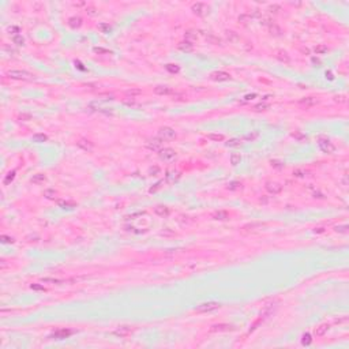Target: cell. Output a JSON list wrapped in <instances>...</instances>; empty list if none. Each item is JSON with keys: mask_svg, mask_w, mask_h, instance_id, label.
I'll return each mask as SVG.
<instances>
[{"mask_svg": "<svg viewBox=\"0 0 349 349\" xmlns=\"http://www.w3.org/2000/svg\"><path fill=\"white\" fill-rule=\"evenodd\" d=\"M7 75L11 79H18V81H30V79L34 78V75L29 71H25V70H10L7 72Z\"/></svg>", "mask_w": 349, "mask_h": 349, "instance_id": "6da1fadb", "label": "cell"}, {"mask_svg": "<svg viewBox=\"0 0 349 349\" xmlns=\"http://www.w3.org/2000/svg\"><path fill=\"white\" fill-rule=\"evenodd\" d=\"M318 146L320 150L326 154H331L335 151V146L330 142V139L325 138V136H319L318 138Z\"/></svg>", "mask_w": 349, "mask_h": 349, "instance_id": "7a4b0ae2", "label": "cell"}, {"mask_svg": "<svg viewBox=\"0 0 349 349\" xmlns=\"http://www.w3.org/2000/svg\"><path fill=\"white\" fill-rule=\"evenodd\" d=\"M221 304L217 303V301H207V303H202L199 304L198 307L195 308V312L198 314H206V312H211V311L220 308Z\"/></svg>", "mask_w": 349, "mask_h": 349, "instance_id": "3957f363", "label": "cell"}, {"mask_svg": "<svg viewBox=\"0 0 349 349\" xmlns=\"http://www.w3.org/2000/svg\"><path fill=\"white\" fill-rule=\"evenodd\" d=\"M233 330H235V327L232 325L220 323V325H213L209 331H210V333H228V331H233Z\"/></svg>", "mask_w": 349, "mask_h": 349, "instance_id": "277c9868", "label": "cell"}, {"mask_svg": "<svg viewBox=\"0 0 349 349\" xmlns=\"http://www.w3.org/2000/svg\"><path fill=\"white\" fill-rule=\"evenodd\" d=\"M158 155H160L161 160L170 161V160H173V158L176 157V151H174L173 149H170V147H165V149H161Z\"/></svg>", "mask_w": 349, "mask_h": 349, "instance_id": "5b68a950", "label": "cell"}, {"mask_svg": "<svg viewBox=\"0 0 349 349\" xmlns=\"http://www.w3.org/2000/svg\"><path fill=\"white\" fill-rule=\"evenodd\" d=\"M158 135H160V138L162 139H173L174 136H176V132H174L173 128H170V127H161L160 131H158Z\"/></svg>", "mask_w": 349, "mask_h": 349, "instance_id": "8992f818", "label": "cell"}, {"mask_svg": "<svg viewBox=\"0 0 349 349\" xmlns=\"http://www.w3.org/2000/svg\"><path fill=\"white\" fill-rule=\"evenodd\" d=\"M191 8H192V12L196 15H199V17H203L209 10V7L205 4V3H195V4H192Z\"/></svg>", "mask_w": 349, "mask_h": 349, "instance_id": "52a82bcc", "label": "cell"}, {"mask_svg": "<svg viewBox=\"0 0 349 349\" xmlns=\"http://www.w3.org/2000/svg\"><path fill=\"white\" fill-rule=\"evenodd\" d=\"M131 333H132V329L130 327V326H119V327L113 331V334L117 335V337H120V338H126V337H128Z\"/></svg>", "mask_w": 349, "mask_h": 349, "instance_id": "ba28073f", "label": "cell"}, {"mask_svg": "<svg viewBox=\"0 0 349 349\" xmlns=\"http://www.w3.org/2000/svg\"><path fill=\"white\" fill-rule=\"evenodd\" d=\"M147 147L150 150H154V151H160L162 149V139L161 138H153V139H149L147 142Z\"/></svg>", "mask_w": 349, "mask_h": 349, "instance_id": "9c48e42d", "label": "cell"}, {"mask_svg": "<svg viewBox=\"0 0 349 349\" xmlns=\"http://www.w3.org/2000/svg\"><path fill=\"white\" fill-rule=\"evenodd\" d=\"M210 78L213 79V81H218V82L229 81L231 74H228V72H225V71H214V72H211Z\"/></svg>", "mask_w": 349, "mask_h": 349, "instance_id": "30bf717a", "label": "cell"}, {"mask_svg": "<svg viewBox=\"0 0 349 349\" xmlns=\"http://www.w3.org/2000/svg\"><path fill=\"white\" fill-rule=\"evenodd\" d=\"M265 187H266V190H267V191L270 192V194H273V195L280 194V192L282 191V186L278 184V183H275V182H267Z\"/></svg>", "mask_w": 349, "mask_h": 349, "instance_id": "8fae6325", "label": "cell"}, {"mask_svg": "<svg viewBox=\"0 0 349 349\" xmlns=\"http://www.w3.org/2000/svg\"><path fill=\"white\" fill-rule=\"evenodd\" d=\"M154 93L158 94V96H169V94L173 93L172 87L165 86V85H160V86L154 87Z\"/></svg>", "mask_w": 349, "mask_h": 349, "instance_id": "7c38bea8", "label": "cell"}, {"mask_svg": "<svg viewBox=\"0 0 349 349\" xmlns=\"http://www.w3.org/2000/svg\"><path fill=\"white\" fill-rule=\"evenodd\" d=\"M170 213L169 207H166V206H162V205H158L154 207V214H157L158 217H168Z\"/></svg>", "mask_w": 349, "mask_h": 349, "instance_id": "4fadbf2b", "label": "cell"}, {"mask_svg": "<svg viewBox=\"0 0 349 349\" xmlns=\"http://www.w3.org/2000/svg\"><path fill=\"white\" fill-rule=\"evenodd\" d=\"M72 330H68V329H60V330H56L55 333H53L50 337H55V338H58V339H62V338H66V337H68V335H71L72 334Z\"/></svg>", "mask_w": 349, "mask_h": 349, "instance_id": "5bb4252c", "label": "cell"}, {"mask_svg": "<svg viewBox=\"0 0 349 349\" xmlns=\"http://www.w3.org/2000/svg\"><path fill=\"white\" fill-rule=\"evenodd\" d=\"M77 145L81 149H83L85 151H91V150H93V147H94L93 142H90L89 139H79V141L77 142Z\"/></svg>", "mask_w": 349, "mask_h": 349, "instance_id": "9a60e30c", "label": "cell"}, {"mask_svg": "<svg viewBox=\"0 0 349 349\" xmlns=\"http://www.w3.org/2000/svg\"><path fill=\"white\" fill-rule=\"evenodd\" d=\"M316 98H314V97H304V98H301V100L299 101V105H301V106H306V108H311V106H314V105H316Z\"/></svg>", "mask_w": 349, "mask_h": 349, "instance_id": "2e32d148", "label": "cell"}, {"mask_svg": "<svg viewBox=\"0 0 349 349\" xmlns=\"http://www.w3.org/2000/svg\"><path fill=\"white\" fill-rule=\"evenodd\" d=\"M329 327H330V326L327 325V323H322V325H319L318 327L314 329V334H315L316 337H322V335H325L326 333L329 331Z\"/></svg>", "mask_w": 349, "mask_h": 349, "instance_id": "e0dca14e", "label": "cell"}, {"mask_svg": "<svg viewBox=\"0 0 349 349\" xmlns=\"http://www.w3.org/2000/svg\"><path fill=\"white\" fill-rule=\"evenodd\" d=\"M177 48L183 52H191L194 49V42H190V41H182V42L177 44Z\"/></svg>", "mask_w": 349, "mask_h": 349, "instance_id": "ac0fdd59", "label": "cell"}, {"mask_svg": "<svg viewBox=\"0 0 349 349\" xmlns=\"http://www.w3.org/2000/svg\"><path fill=\"white\" fill-rule=\"evenodd\" d=\"M211 218L215 221H225V220L229 218V214L224 210H218V211H214V213L211 214Z\"/></svg>", "mask_w": 349, "mask_h": 349, "instance_id": "d6986e66", "label": "cell"}, {"mask_svg": "<svg viewBox=\"0 0 349 349\" xmlns=\"http://www.w3.org/2000/svg\"><path fill=\"white\" fill-rule=\"evenodd\" d=\"M74 281V280H59V278H50V277H45L41 280V282L44 284H53V285H60V284H66V282Z\"/></svg>", "mask_w": 349, "mask_h": 349, "instance_id": "ffe728a7", "label": "cell"}, {"mask_svg": "<svg viewBox=\"0 0 349 349\" xmlns=\"http://www.w3.org/2000/svg\"><path fill=\"white\" fill-rule=\"evenodd\" d=\"M68 26L71 27V29H78V27L82 26V18L79 17H71L68 18Z\"/></svg>", "mask_w": 349, "mask_h": 349, "instance_id": "44dd1931", "label": "cell"}, {"mask_svg": "<svg viewBox=\"0 0 349 349\" xmlns=\"http://www.w3.org/2000/svg\"><path fill=\"white\" fill-rule=\"evenodd\" d=\"M45 182H46V177L42 173H37L31 177V183H34V184H44Z\"/></svg>", "mask_w": 349, "mask_h": 349, "instance_id": "7402d4cb", "label": "cell"}, {"mask_svg": "<svg viewBox=\"0 0 349 349\" xmlns=\"http://www.w3.org/2000/svg\"><path fill=\"white\" fill-rule=\"evenodd\" d=\"M275 58L280 60V62H282V63H289L291 62V58L288 56L287 52H284V50H278L277 55H275Z\"/></svg>", "mask_w": 349, "mask_h": 349, "instance_id": "603a6c76", "label": "cell"}, {"mask_svg": "<svg viewBox=\"0 0 349 349\" xmlns=\"http://www.w3.org/2000/svg\"><path fill=\"white\" fill-rule=\"evenodd\" d=\"M329 48L326 45H323V44H319V45H316L315 48H314V52H315V55H325V53H327Z\"/></svg>", "mask_w": 349, "mask_h": 349, "instance_id": "cb8c5ba5", "label": "cell"}, {"mask_svg": "<svg viewBox=\"0 0 349 349\" xmlns=\"http://www.w3.org/2000/svg\"><path fill=\"white\" fill-rule=\"evenodd\" d=\"M206 40H207V42L213 44V45H221V38H218V37L214 36V34H207V36H206Z\"/></svg>", "mask_w": 349, "mask_h": 349, "instance_id": "d4e9b609", "label": "cell"}, {"mask_svg": "<svg viewBox=\"0 0 349 349\" xmlns=\"http://www.w3.org/2000/svg\"><path fill=\"white\" fill-rule=\"evenodd\" d=\"M258 136H259V131H256V130H255V131H251V132H248V134H246L243 139H244V141L252 142V141H255Z\"/></svg>", "mask_w": 349, "mask_h": 349, "instance_id": "484cf974", "label": "cell"}, {"mask_svg": "<svg viewBox=\"0 0 349 349\" xmlns=\"http://www.w3.org/2000/svg\"><path fill=\"white\" fill-rule=\"evenodd\" d=\"M240 161H242V155H240V153H232L231 154V164H232L233 166L239 165Z\"/></svg>", "mask_w": 349, "mask_h": 349, "instance_id": "4316f807", "label": "cell"}, {"mask_svg": "<svg viewBox=\"0 0 349 349\" xmlns=\"http://www.w3.org/2000/svg\"><path fill=\"white\" fill-rule=\"evenodd\" d=\"M225 36H227V40L229 41V42H237V41L240 40V37L237 36L235 31H227V34H225Z\"/></svg>", "mask_w": 349, "mask_h": 349, "instance_id": "83f0119b", "label": "cell"}, {"mask_svg": "<svg viewBox=\"0 0 349 349\" xmlns=\"http://www.w3.org/2000/svg\"><path fill=\"white\" fill-rule=\"evenodd\" d=\"M165 68H166L168 72H170V74H177V72L180 71V67L177 64H173V63H170V64H166L165 66Z\"/></svg>", "mask_w": 349, "mask_h": 349, "instance_id": "f1b7e54d", "label": "cell"}, {"mask_svg": "<svg viewBox=\"0 0 349 349\" xmlns=\"http://www.w3.org/2000/svg\"><path fill=\"white\" fill-rule=\"evenodd\" d=\"M98 30H100L101 33L106 34V33H109V31L112 30V27L109 26V23H105V22H101V23L98 25Z\"/></svg>", "mask_w": 349, "mask_h": 349, "instance_id": "f546056e", "label": "cell"}, {"mask_svg": "<svg viewBox=\"0 0 349 349\" xmlns=\"http://www.w3.org/2000/svg\"><path fill=\"white\" fill-rule=\"evenodd\" d=\"M196 37H198V36H196V33H195L194 30H188V31L186 33V36H184V40H186V41H190V42H194V41L196 40Z\"/></svg>", "mask_w": 349, "mask_h": 349, "instance_id": "4dcf8cb0", "label": "cell"}, {"mask_svg": "<svg viewBox=\"0 0 349 349\" xmlns=\"http://www.w3.org/2000/svg\"><path fill=\"white\" fill-rule=\"evenodd\" d=\"M207 138L210 139V141H213V142H223L225 139V136L223 134H209Z\"/></svg>", "mask_w": 349, "mask_h": 349, "instance_id": "1f68e13d", "label": "cell"}, {"mask_svg": "<svg viewBox=\"0 0 349 349\" xmlns=\"http://www.w3.org/2000/svg\"><path fill=\"white\" fill-rule=\"evenodd\" d=\"M242 183L240 182H231L229 184H228V190L229 191H237V190H240L242 188Z\"/></svg>", "mask_w": 349, "mask_h": 349, "instance_id": "d6a6232c", "label": "cell"}, {"mask_svg": "<svg viewBox=\"0 0 349 349\" xmlns=\"http://www.w3.org/2000/svg\"><path fill=\"white\" fill-rule=\"evenodd\" d=\"M258 97V94L256 93H251V94H246V96L243 97V100L240 101V104H247V102H250V101H252V100H255V98Z\"/></svg>", "mask_w": 349, "mask_h": 349, "instance_id": "836d02e7", "label": "cell"}, {"mask_svg": "<svg viewBox=\"0 0 349 349\" xmlns=\"http://www.w3.org/2000/svg\"><path fill=\"white\" fill-rule=\"evenodd\" d=\"M269 108H270V105H269V104L261 102V104H258V105L254 106V110H255V112H262V110H267Z\"/></svg>", "mask_w": 349, "mask_h": 349, "instance_id": "e575fe53", "label": "cell"}, {"mask_svg": "<svg viewBox=\"0 0 349 349\" xmlns=\"http://www.w3.org/2000/svg\"><path fill=\"white\" fill-rule=\"evenodd\" d=\"M44 196H45L46 199H55L56 198V191L52 188H48L44 191Z\"/></svg>", "mask_w": 349, "mask_h": 349, "instance_id": "d590c367", "label": "cell"}, {"mask_svg": "<svg viewBox=\"0 0 349 349\" xmlns=\"http://www.w3.org/2000/svg\"><path fill=\"white\" fill-rule=\"evenodd\" d=\"M12 42H14L15 45H18V46H22L25 44V38L21 36V34H18V36L12 37Z\"/></svg>", "mask_w": 349, "mask_h": 349, "instance_id": "8d00e7d4", "label": "cell"}, {"mask_svg": "<svg viewBox=\"0 0 349 349\" xmlns=\"http://www.w3.org/2000/svg\"><path fill=\"white\" fill-rule=\"evenodd\" d=\"M293 176L297 177V179H303V177L307 176V170H304V169H295L293 170Z\"/></svg>", "mask_w": 349, "mask_h": 349, "instance_id": "74e56055", "label": "cell"}, {"mask_svg": "<svg viewBox=\"0 0 349 349\" xmlns=\"http://www.w3.org/2000/svg\"><path fill=\"white\" fill-rule=\"evenodd\" d=\"M240 143H242L240 139L233 138V139H229V141L227 142V146H228V147H237V146H240Z\"/></svg>", "mask_w": 349, "mask_h": 349, "instance_id": "f35d334b", "label": "cell"}, {"mask_svg": "<svg viewBox=\"0 0 349 349\" xmlns=\"http://www.w3.org/2000/svg\"><path fill=\"white\" fill-rule=\"evenodd\" d=\"M311 342H312V338H311V335L308 334V333L303 334V337H301V344H303V345H310Z\"/></svg>", "mask_w": 349, "mask_h": 349, "instance_id": "ab89813d", "label": "cell"}, {"mask_svg": "<svg viewBox=\"0 0 349 349\" xmlns=\"http://www.w3.org/2000/svg\"><path fill=\"white\" fill-rule=\"evenodd\" d=\"M335 232L338 233H347L348 232V225L347 224H342V225H337V227L334 228Z\"/></svg>", "mask_w": 349, "mask_h": 349, "instance_id": "60d3db41", "label": "cell"}, {"mask_svg": "<svg viewBox=\"0 0 349 349\" xmlns=\"http://www.w3.org/2000/svg\"><path fill=\"white\" fill-rule=\"evenodd\" d=\"M270 31H271V34H274V36H280V33H281V29L278 26H275L274 23H270Z\"/></svg>", "mask_w": 349, "mask_h": 349, "instance_id": "b9f144b4", "label": "cell"}, {"mask_svg": "<svg viewBox=\"0 0 349 349\" xmlns=\"http://www.w3.org/2000/svg\"><path fill=\"white\" fill-rule=\"evenodd\" d=\"M180 177L179 172H172V173H168L166 174V179L169 180V182H174V180H177Z\"/></svg>", "mask_w": 349, "mask_h": 349, "instance_id": "7bdbcfd3", "label": "cell"}, {"mask_svg": "<svg viewBox=\"0 0 349 349\" xmlns=\"http://www.w3.org/2000/svg\"><path fill=\"white\" fill-rule=\"evenodd\" d=\"M33 139H34L36 142H45L46 139H48V136L44 135V134H36V135L33 136Z\"/></svg>", "mask_w": 349, "mask_h": 349, "instance_id": "ee69618b", "label": "cell"}, {"mask_svg": "<svg viewBox=\"0 0 349 349\" xmlns=\"http://www.w3.org/2000/svg\"><path fill=\"white\" fill-rule=\"evenodd\" d=\"M258 227H263V224L262 223H252V224H248V225H246V227L243 228V229H254V228H258Z\"/></svg>", "mask_w": 349, "mask_h": 349, "instance_id": "f6af8a7d", "label": "cell"}, {"mask_svg": "<svg viewBox=\"0 0 349 349\" xmlns=\"http://www.w3.org/2000/svg\"><path fill=\"white\" fill-rule=\"evenodd\" d=\"M14 177H15V172L12 170V172H10V173L7 174V176H6V179H4V184H8L10 182H12V180H14Z\"/></svg>", "mask_w": 349, "mask_h": 349, "instance_id": "bcb514c9", "label": "cell"}, {"mask_svg": "<svg viewBox=\"0 0 349 349\" xmlns=\"http://www.w3.org/2000/svg\"><path fill=\"white\" fill-rule=\"evenodd\" d=\"M250 18H251V17H250V15H247V14H243V15H240V17H239V22H242L243 25H247V22L250 21Z\"/></svg>", "mask_w": 349, "mask_h": 349, "instance_id": "7dc6e473", "label": "cell"}, {"mask_svg": "<svg viewBox=\"0 0 349 349\" xmlns=\"http://www.w3.org/2000/svg\"><path fill=\"white\" fill-rule=\"evenodd\" d=\"M8 31H10V34H12V37H15V36H18V33H19V27L11 26L10 29H8Z\"/></svg>", "mask_w": 349, "mask_h": 349, "instance_id": "c3c4849f", "label": "cell"}, {"mask_svg": "<svg viewBox=\"0 0 349 349\" xmlns=\"http://www.w3.org/2000/svg\"><path fill=\"white\" fill-rule=\"evenodd\" d=\"M160 173V168L158 166H151L150 169H149V174H151V176H155V174Z\"/></svg>", "mask_w": 349, "mask_h": 349, "instance_id": "681fc988", "label": "cell"}, {"mask_svg": "<svg viewBox=\"0 0 349 349\" xmlns=\"http://www.w3.org/2000/svg\"><path fill=\"white\" fill-rule=\"evenodd\" d=\"M0 239H2L3 243H14V239H12V237H10V236H6V235H2V237H0Z\"/></svg>", "mask_w": 349, "mask_h": 349, "instance_id": "f907efd6", "label": "cell"}, {"mask_svg": "<svg viewBox=\"0 0 349 349\" xmlns=\"http://www.w3.org/2000/svg\"><path fill=\"white\" fill-rule=\"evenodd\" d=\"M280 10H281V7H280V6H277V4H273V6H270V7H269V11H270V12H274V14H277V12L280 11Z\"/></svg>", "mask_w": 349, "mask_h": 349, "instance_id": "816d5d0a", "label": "cell"}, {"mask_svg": "<svg viewBox=\"0 0 349 349\" xmlns=\"http://www.w3.org/2000/svg\"><path fill=\"white\" fill-rule=\"evenodd\" d=\"M141 93H142V91L139 90V89H134V90H128V91H127V94H128V96H131V97H132V96H136V94H141Z\"/></svg>", "mask_w": 349, "mask_h": 349, "instance_id": "f5cc1de1", "label": "cell"}, {"mask_svg": "<svg viewBox=\"0 0 349 349\" xmlns=\"http://www.w3.org/2000/svg\"><path fill=\"white\" fill-rule=\"evenodd\" d=\"M161 184H162V182H158L157 184H154V187H151V188H150V192H154V191H157V190H158V188H160V187H161Z\"/></svg>", "mask_w": 349, "mask_h": 349, "instance_id": "db71d44e", "label": "cell"}, {"mask_svg": "<svg viewBox=\"0 0 349 349\" xmlns=\"http://www.w3.org/2000/svg\"><path fill=\"white\" fill-rule=\"evenodd\" d=\"M30 288H31V289H34V291H45V288L41 287V285H34V284H33Z\"/></svg>", "mask_w": 349, "mask_h": 349, "instance_id": "11a10c76", "label": "cell"}, {"mask_svg": "<svg viewBox=\"0 0 349 349\" xmlns=\"http://www.w3.org/2000/svg\"><path fill=\"white\" fill-rule=\"evenodd\" d=\"M312 195H314V198H318V199H323V198H325V196H323V194H320L319 191H315Z\"/></svg>", "mask_w": 349, "mask_h": 349, "instance_id": "9f6ffc18", "label": "cell"}, {"mask_svg": "<svg viewBox=\"0 0 349 349\" xmlns=\"http://www.w3.org/2000/svg\"><path fill=\"white\" fill-rule=\"evenodd\" d=\"M86 11H87L90 15H94V14H96V8H94V7H87Z\"/></svg>", "mask_w": 349, "mask_h": 349, "instance_id": "6f0895ef", "label": "cell"}, {"mask_svg": "<svg viewBox=\"0 0 349 349\" xmlns=\"http://www.w3.org/2000/svg\"><path fill=\"white\" fill-rule=\"evenodd\" d=\"M94 52H97V53H108V50L102 49V48H94Z\"/></svg>", "mask_w": 349, "mask_h": 349, "instance_id": "680465c9", "label": "cell"}, {"mask_svg": "<svg viewBox=\"0 0 349 349\" xmlns=\"http://www.w3.org/2000/svg\"><path fill=\"white\" fill-rule=\"evenodd\" d=\"M19 119H21V120L23 119L25 122H26V120H29V119H30V115H21V116H19Z\"/></svg>", "mask_w": 349, "mask_h": 349, "instance_id": "91938a15", "label": "cell"}, {"mask_svg": "<svg viewBox=\"0 0 349 349\" xmlns=\"http://www.w3.org/2000/svg\"><path fill=\"white\" fill-rule=\"evenodd\" d=\"M326 78H329V79H334V77H333V74H331L330 71H329V72H326Z\"/></svg>", "mask_w": 349, "mask_h": 349, "instance_id": "94428289", "label": "cell"}, {"mask_svg": "<svg viewBox=\"0 0 349 349\" xmlns=\"http://www.w3.org/2000/svg\"><path fill=\"white\" fill-rule=\"evenodd\" d=\"M312 63H315V64H320V62L316 58H312Z\"/></svg>", "mask_w": 349, "mask_h": 349, "instance_id": "6125c7cd", "label": "cell"}, {"mask_svg": "<svg viewBox=\"0 0 349 349\" xmlns=\"http://www.w3.org/2000/svg\"><path fill=\"white\" fill-rule=\"evenodd\" d=\"M315 232H318V233L323 232V228H316V229H315Z\"/></svg>", "mask_w": 349, "mask_h": 349, "instance_id": "be15d7a7", "label": "cell"}]
</instances>
